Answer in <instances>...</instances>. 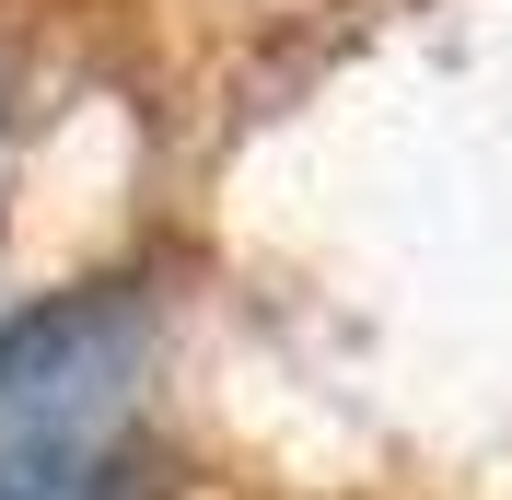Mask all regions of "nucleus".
<instances>
[{"mask_svg":"<svg viewBox=\"0 0 512 500\" xmlns=\"http://www.w3.org/2000/svg\"><path fill=\"white\" fill-rule=\"evenodd\" d=\"M140 361L128 291H59L0 326V500H140Z\"/></svg>","mask_w":512,"mask_h":500,"instance_id":"nucleus-1","label":"nucleus"}]
</instances>
